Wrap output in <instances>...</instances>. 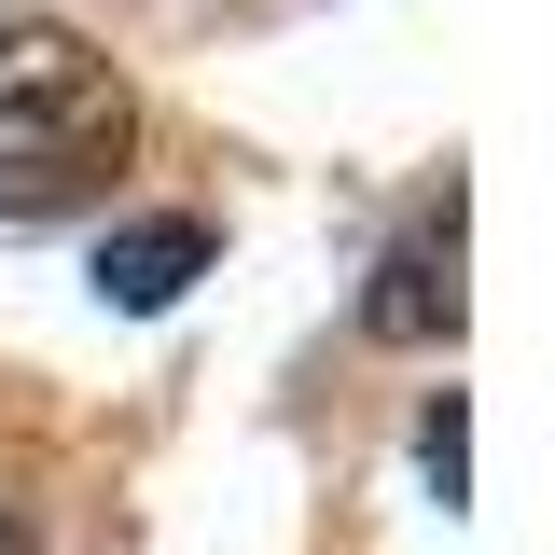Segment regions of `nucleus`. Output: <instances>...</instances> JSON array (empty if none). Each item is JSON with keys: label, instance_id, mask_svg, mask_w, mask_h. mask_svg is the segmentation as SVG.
Wrapping results in <instances>:
<instances>
[{"label": "nucleus", "instance_id": "nucleus-1", "mask_svg": "<svg viewBox=\"0 0 555 555\" xmlns=\"http://www.w3.org/2000/svg\"><path fill=\"white\" fill-rule=\"evenodd\" d=\"M139 98L56 14H0V222H69L126 181Z\"/></svg>", "mask_w": 555, "mask_h": 555}, {"label": "nucleus", "instance_id": "nucleus-2", "mask_svg": "<svg viewBox=\"0 0 555 555\" xmlns=\"http://www.w3.org/2000/svg\"><path fill=\"white\" fill-rule=\"evenodd\" d=\"M459 306H473V292H459V181H444V195L375 250L361 334H375V347H444V334H459Z\"/></svg>", "mask_w": 555, "mask_h": 555}, {"label": "nucleus", "instance_id": "nucleus-3", "mask_svg": "<svg viewBox=\"0 0 555 555\" xmlns=\"http://www.w3.org/2000/svg\"><path fill=\"white\" fill-rule=\"evenodd\" d=\"M195 278H208V222L195 208H153V222H112L98 236V306H126V320L181 306Z\"/></svg>", "mask_w": 555, "mask_h": 555}, {"label": "nucleus", "instance_id": "nucleus-4", "mask_svg": "<svg viewBox=\"0 0 555 555\" xmlns=\"http://www.w3.org/2000/svg\"><path fill=\"white\" fill-rule=\"evenodd\" d=\"M416 473L444 486V514H459V486H473V459H459V389H444V403L416 416Z\"/></svg>", "mask_w": 555, "mask_h": 555}, {"label": "nucleus", "instance_id": "nucleus-5", "mask_svg": "<svg viewBox=\"0 0 555 555\" xmlns=\"http://www.w3.org/2000/svg\"><path fill=\"white\" fill-rule=\"evenodd\" d=\"M0 555H28V514H14V500H0Z\"/></svg>", "mask_w": 555, "mask_h": 555}]
</instances>
